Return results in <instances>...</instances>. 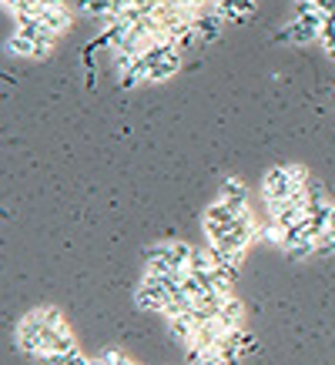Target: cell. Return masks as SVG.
Masks as SVG:
<instances>
[{
  "mask_svg": "<svg viewBox=\"0 0 335 365\" xmlns=\"http://www.w3.org/2000/svg\"><path fill=\"white\" fill-rule=\"evenodd\" d=\"M315 245L319 242H302V245H295V248H289L285 255H289L292 262H305V258H312L315 255Z\"/></svg>",
  "mask_w": 335,
  "mask_h": 365,
  "instance_id": "17",
  "label": "cell"
},
{
  "mask_svg": "<svg viewBox=\"0 0 335 365\" xmlns=\"http://www.w3.org/2000/svg\"><path fill=\"white\" fill-rule=\"evenodd\" d=\"M185 365H225L212 349H198V345H185Z\"/></svg>",
  "mask_w": 335,
  "mask_h": 365,
  "instance_id": "12",
  "label": "cell"
},
{
  "mask_svg": "<svg viewBox=\"0 0 335 365\" xmlns=\"http://www.w3.org/2000/svg\"><path fill=\"white\" fill-rule=\"evenodd\" d=\"M100 362H104V365H138L131 355H124L121 349H108V352L100 355Z\"/></svg>",
  "mask_w": 335,
  "mask_h": 365,
  "instance_id": "18",
  "label": "cell"
},
{
  "mask_svg": "<svg viewBox=\"0 0 335 365\" xmlns=\"http://www.w3.org/2000/svg\"><path fill=\"white\" fill-rule=\"evenodd\" d=\"M61 325H64V315H61V309H54V305L31 309L17 322V329H14L17 349H21L24 355L41 359V355L51 352V335H54V329H61Z\"/></svg>",
  "mask_w": 335,
  "mask_h": 365,
  "instance_id": "1",
  "label": "cell"
},
{
  "mask_svg": "<svg viewBox=\"0 0 335 365\" xmlns=\"http://www.w3.org/2000/svg\"><path fill=\"white\" fill-rule=\"evenodd\" d=\"M315 255H319V258H329V255H335V218H332V225H329V228H325V232L319 235Z\"/></svg>",
  "mask_w": 335,
  "mask_h": 365,
  "instance_id": "16",
  "label": "cell"
},
{
  "mask_svg": "<svg viewBox=\"0 0 335 365\" xmlns=\"http://www.w3.org/2000/svg\"><path fill=\"white\" fill-rule=\"evenodd\" d=\"M218 322H222L225 332L245 329V305H242V299L228 295V299H225V305H222V312H218Z\"/></svg>",
  "mask_w": 335,
  "mask_h": 365,
  "instance_id": "9",
  "label": "cell"
},
{
  "mask_svg": "<svg viewBox=\"0 0 335 365\" xmlns=\"http://www.w3.org/2000/svg\"><path fill=\"white\" fill-rule=\"evenodd\" d=\"M78 11L88 14V17L108 21V17H111V0H78Z\"/></svg>",
  "mask_w": 335,
  "mask_h": 365,
  "instance_id": "13",
  "label": "cell"
},
{
  "mask_svg": "<svg viewBox=\"0 0 335 365\" xmlns=\"http://www.w3.org/2000/svg\"><path fill=\"white\" fill-rule=\"evenodd\" d=\"M212 268H215V255H212V248H195V252H191L188 272H212Z\"/></svg>",
  "mask_w": 335,
  "mask_h": 365,
  "instance_id": "14",
  "label": "cell"
},
{
  "mask_svg": "<svg viewBox=\"0 0 335 365\" xmlns=\"http://www.w3.org/2000/svg\"><path fill=\"white\" fill-rule=\"evenodd\" d=\"M191 245L185 242H158L148 248V258H145V275L151 278H165L168 272H175V268H188L191 262Z\"/></svg>",
  "mask_w": 335,
  "mask_h": 365,
  "instance_id": "3",
  "label": "cell"
},
{
  "mask_svg": "<svg viewBox=\"0 0 335 365\" xmlns=\"http://www.w3.org/2000/svg\"><path fill=\"white\" fill-rule=\"evenodd\" d=\"M178 71H181V51H171V54L161 57L158 64L148 67V81H151V84H161V81L175 78Z\"/></svg>",
  "mask_w": 335,
  "mask_h": 365,
  "instance_id": "10",
  "label": "cell"
},
{
  "mask_svg": "<svg viewBox=\"0 0 335 365\" xmlns=\"http://www.w3.org/2000/svg\"><path fill=\"white\" fill-rule=\"evenodd\" d=\"M238 215L242 211L228 208L222 198H215L208 208H205V215H201V225H205V235H208V242H218V238H225V235L234 228V222H238Z\"/></svg>",
  "mask_w": 335,
  "mask_h": 365,
  "instance_id": "4",
  "label": "cell"
},
{
  "mask_svg": "<svg viewBox=\"0 0 335 365\" xmlns=\"http://www.w3.org/2000/svg\"><path fill=\"white\" fill-rule=\"evenodd\" d=\"M37 17L47 24V27H54L57 34H64L71 27V11H67V4H54V7H37Z\"/></svg>",
  "mask_w": 335,
  "mask_h": 365,
  "instance_id": "11",
  "label": "cell"
},
{
  "mask_svg": "<svg viewBox=\"0 0 335 365\" xmlns=\"http://www.w3.org/2000/svg\"><path fill=\"white\" fill-rule=\"evenodd\" d=\"M218 198L234 211H248V188L238 181V178H225L222 188H218Z\"/></svg>",
  "mask_w": 335,
  "mask_h": 365,
  "instance_id": "8",
  "label": "cell"
},
{
  "mask_svg": "<svg viewBox=\"0 0 335 365\" xmlns=\"http://www.w3.org/2000/svg\"><path fill=\"white\" fill-rule=\"evenodd\" d=\"M7 51L11 54H21V57H47L54 47L44 44V41H34V37H27V34L14 31V37H7Z\"/></svg>",
  "mask_w": 335,
  "mask_h": 365,
  "instance_id": "7",
  "label": "cell"
},
{
  "mask_svg": "<svg viewBox=\"0 0 335 365\" xmlns=\"http://www.w3.org/2000/svg\"><path fill=\"white\" fill-rule=\"evenodd\" d=\"M309 181H312V178H309V171H305L302 165H275V168H268L265 178H262V198H265V208L305 195V185H309Z\"/></svg>",
  "mask_w": 335,
  "mask_h": 365,
  "instance_id": "2",
  "label": "cell"
},
{
  "mask_svg": "<svg viewBox=\"0 0 335 365\" xmlns=\"http://www.w3.org/2000/svg\"><path fill=\"white\" fill-rule=\"evenodd\" d=\"M134 302H138L141 312H161V315H165L168 305H171V288H168L161 278L145 275L141 285L134 288Z\"/></svg>",
  "mask_w": 335,
  "mask_h": 365,
  "instance_id": "5",
  "label": "cell"
},
{
  "mask_svg": "<svg viewBox=\"0 0 335 365\" xmlns=\"http://www.w3.org/2000/svg\"><path fill=\"white\" fill-rule=\"evenodd\" d=\"M319 44H322V51L335 61V14H329L322 24V34H319Z\"/></svg>",
  "mask_w": 335,
  "mask_h": 365,
  "instance_id": "15",
  "label": "cell"
},
{
  "mask_svg": "<svg viewBox=\"0 0 335 365\" xmlns=\"http://www.w3.org/2000/svg\"><path fill=\"white\" fill-rule=\"evenodd\" d=\"M225 27H228V21H225V17L215 11V7H208V11L195 14V31H198L201 44H212V41H218Z\"/></svg>",
  "mask_w": 335,
  "mask_h": 365,
  "instance_id": "6",
  "label": "cell"
}]
</instances>
